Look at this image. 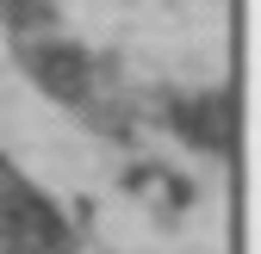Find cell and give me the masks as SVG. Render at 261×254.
Returning <instances> with one entry per match:
<instances>
[{"instance_id": "6da1fadb", "label": "cell", "mask_w": 261, "mask_h": 254, "mask_svg": "<svg viewBox=\"0 0 261 254\" xmlns=\"http://www.w3.org/2000/svg\"><path fill=\"white\" fill-rule=\"evenodd\" d=\"M62 224L44 199L31 193H0V254H56Z\"/></svg>"}, {"instance_id": "7a4b0ae2", "label": "cell", "mask_w": 261, "mask_h": 254, "mask_svg": "<svg viewBox=\"0 0 261 254\" xmlns=\"http://www.w3.org/2000/svg\"><path fill=\"white\" fill-rule=\"evenodd\" d=\"M25 69L38 75V87L56 93V100H81L87 93V56L75 44H25Z\"/></svg>"}, {"instance_id": "3957f363", "label": "cell", "mask_w": 261, "mask_h": 254, "mask_svg": "<svg viewBox=\"0 0 261 254\" xmlns=\"http://www.w3.org/2000/svg\"><path fill=\"white\" fill-rule=\"evenodd\" d=\"M168 118H174L199 149H230V100H224V93L180 100V106H168Z\"/></svg>"}]
</instances>
